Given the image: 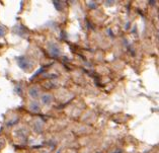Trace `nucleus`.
<instances>
[{
  "label": "nucleus",
  "mask_w": 159,
  "mask_h": 153,
  "mask_svg": "<svg viewBox=\"0 0 159 153\" xmlns=\"http://www.w3.org/2000/svg\"><path fill=\"white\" fill-rule=\"evenodd\" d=\"M30 109H32L33 112H39L40 111V107H39V104L37 103H30Z\"/></svg>",
  "instance_id": "obj_5"
},
{
  "label": "nucleus",
  "mask_w": 159,
  "mask_h": 153,
  "mask_svg": "<svg viewBox=\"0 0 159 153\" xmlns=\"http://www.w3.org/2000/svg\"><path fill=\"white\" fill-rule=\"evenodd\" d=\"M50 52H51L53 56H59V54H60L59 48H58V46L55 44L51 45V47H50Z\"/></svg>",
  "instance_id": "obj_2"
},
{
  "label": "nucleus",
  "mask_w": 159,
  "mask_h": 153,
  "mask_svg": "<svg viewBox=\"0 0 159 153\" xmlns=\"http://www.w3.org/2000/svg\"><path fill=\"white\" fill-rule=\"evenodd\" d=\"M1 147H2V143H1V141H0V149H1Z\"/></svg>",
  "instance_id": "obj_8"
},
{
  "label": "nucleus",
  "mask_w": 159,
  "mask_h": 153,
  "mask_svg": "<svg viewBox=\"0 0 159 153\" xmlns=\"http://www.w3.org/2000/svg\"><path fill=\"white\" fill-rule=\"evenodd\" d=\"M39 95H40V91L37 87H32L30 89V95L33 97V99H38Z\"/></svg>",
  "instance_id": "obj_3"
},
{
  "label": "nucleus",
  "mask_w": 159,
  "mask_h": 153,
  "mask_svg": "<svg viewBox=\"0 0 159 153\" xmlns=\"http://www.w3.org/2000/svg\"><path fill=\"white\" fill-rule=\"evenodd\" d=\"M53 3H54V5L56 6V8L58 10H61V4H59V2H58V1H54Z\"/></svg>",
  "instance_id": "obj_7"
},
{
  "label": "nucleus",
  "mask_w": 159,
  "mask_h": 153,
  "mask_svg": "<svg viewBox=\"0 0 159 153\" xmlns=\"http://www.w3.org/2000/svg\"><path fill=\"white\" fill-rule=\"evenodd\" d=\"M52 101V96L50 95H44L42 96V103L44 104H50Z\"/></svg>",
  "instance_id": "obj_4"
},
{
  "label": "nucleus",
  "mask_w": 159,
  "mask_h": 153,
  "mask_svg": "<svg viewBox=\"0 0 159 153\" xmlns=\"http://www.w3.org/2000/svg\"><path fill=\"white\" fill-rule=\"evenodd\" d=\"M18 64H19V66H20V68L25 69V70L28 68L29 65H30L29 61L26 60V58H25V57H20L18 59Z\"/></svg>",
  "instance_id": "obj_1"
},
{
  "label": "nucleus",
  "mask_w": 159,
  "mask_h": 153,
  "mask_svg": "<svg viewBox=\"0 0 159 153\" xmlns=\"http://www.w3.org/2000/svg\"><path fill=\"white\" fill-rule=\"evenodd\" d=\"M4 34H5V30H4V27L0 26V38H2L3 36H4Z\"/></svg>",
  "instance_id": "obj_6"
}]
</instances>
